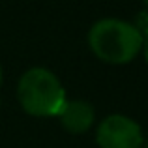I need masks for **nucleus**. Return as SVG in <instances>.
Segmentation results:
<instances>
[{
    "mask_svg": "<svg viewBox=\"0 0 148 148\" xmlns=\"http://www.w3.org/2000/svg\"><path fill=\"white\" fill-rule=\"evenodd\" d=\"M88 45L99 60L122 66L141 53L143 36L133 23L109 17L98 21L90 28Z\"/></svg>",
    "mask_w": 148,
    "mask_h": 148,
    "instance_id": "f257e3e1",
    "label": "nucleus"
},
{
    "mask_svg": "<svg viewBox=\"0 0 148 148\" xmlns=\"http://www.w3.org/2000/svg\"><path fill=\"white\" fill-rule=\"evenodd\" d=\"M17 98L21 107L32 116H58L68 101L58 77L45 68H32L23 73Z\"/></svg>",
    "mask_w": 148,
    "mask_h": 148,
    "instance_id": "f03ea898",
    "label": "nucleus"
},
{
    "mask_svg": "<svg viewBox=\"0 0 148 148\" xmlns=\"http://www.w3.org/2000/svg\"><path fill=\"white\" fill-rule=\"evenodd\" d=\"M96 143L99 148H141L143 130L127 116L111 114L98 126Z\"/></svg>",
    "mask_w": 148,
    "mask_h": 148,
    "instance_id": "7ed1b4c3",
    "label": "nucleus"
},
{
    "mask_svg": "<svg viewBox=\"0 0 148 148\" xmlns=\"http://www.w3.org/2000/svg\"><path fill=\"white\" fill-rule=\"evenodd\" d=\"M94 118H96L94 107L88 101H83V99L66 101L64 109L58 114L60 124L69 133H75V135L84 133V131L90 130V126L94 124Z\"/></svg>",
    "mask_w": 148,
    "mask_h": 148,
    "instance_id": "20e7f679",
    "label": "nucleus"
},
{
    "mask_svg": "<svg viewBox=\"0 0 148 148\" xmlns=\"http://www.w3.org/2000/svg\"><path fill=\"white\" fill-rule=\"evenodd\" d=\"M141 36H143V47H141V51L145 53L146 64H148V30H143V32H141Z\"/></svg>",
    "mask_w": 148,
    "mask_h": 148,
    "instance_id": "39448f33",
    "label": "nucleus"
},
{
    "mask_svg": "<svg viewBox=\"0 0 148 148\" xmlns=\"http://www.w3.org/2000/svg\"><path fill=\"white\" fill-rule=\"evenodd\" d=\"M0 84H2V68H0Z\"/></svg>",
    "mask_w": 148,
    "mask_h": 148,
    "instance_id": "423d86ee",
    "label": "nucleus"
},
{
    "mask_svg": "<svg viewBox=\"0 0 148 148\" xmlns=\"http://www.w3.org/2000/svg\"><path fill=\"white\" fill-rule=\"evenodd\" d=\"M143 2H145V6H146V8H148V0H143Z\"/></svg>",
    "mask_w": 148,
    "mask_h": 148,
    "instance_id": "0eeeda50",
    "label": "nucleus"
},
{
    "mask_svg": "<svg viewBox=\"0 0 148 148\" xmlns=\"http://www.w3.org/2000/svg\"><path fill=\"white\" fill-rule=\"evenodd\" d=\"M141 148H148V143H146V145H143V146H141Z\"/></svg>",
    "mask_w": 148,
    "mask_h": 148,
    "instance_id": "6e6552de",
    "label": "nucleus"
}]
</instances>
